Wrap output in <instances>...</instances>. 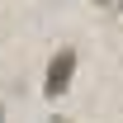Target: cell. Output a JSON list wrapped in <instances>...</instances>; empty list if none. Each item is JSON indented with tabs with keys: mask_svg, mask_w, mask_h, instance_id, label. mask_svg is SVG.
Wrapping results in <instances>:
<instances>
[{
	"mask_svg": "<svg viewBox=\"0 0 123 123\" xmlns=\"http://www.w3.org/2000/svg\"><path fill=\"white\" fill-rule=\"evenodd\" d=\"M0 123H5V109H0Z\"/></svg>",
	"mask_w": 123,
	"mask_h": 123,
	"instance_id": "3",
	"label": "cell"
},
{
	"mask_svg": "<svg viewBox=\"0 0 123 123\" xmlns=\"http://www.w3.org/2000/svg\"><path fill=\"white\" fill-rule=\"evenodd\" d=\"M99 5H109V0H99Z\"/></svg>",
	"mask_w": 123,
	"mask_h": 123,
	"instance_id": "4",
	"label": "cell"
},
{
	"mask_svg": "<svg viewBox=\"0 0 123 123\" xmlns=\"http://www.w3.org/2000/svg\"><path fill=\"white\" fill-rule=\"evenodd\" d=\"M52 123H71V118H52Z\"/></svg>",
	"mask_w": 123,
	"mask_h": 123,
	"instance_id": "2",
	"label": "cell"
},
{
	"mask_svg": "<svg viewBox=\"0 0 123 123\" xmlns=\"http://www.w3.org/2000/svg\"><path fill=\"white\" fill-rule=\"evenodd\" d=\"M71 76H76V52H71V47H62L57 57L47 62V76H43V95H66Z\"/></svg>",
	"mask_w": 123,
	"mask_h": 123,
	"instance_id": "1",
	"label": "cell"
}]
</instances>
